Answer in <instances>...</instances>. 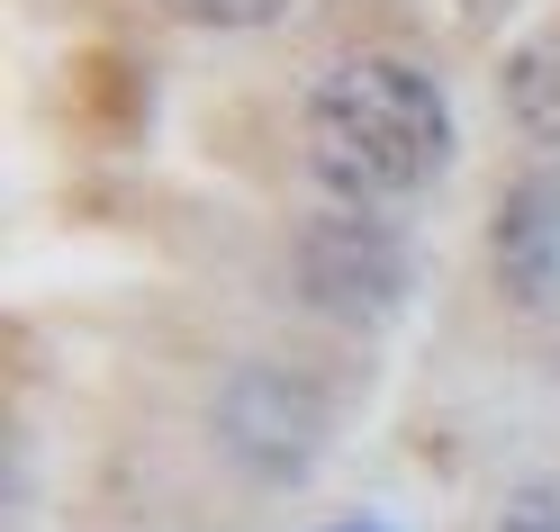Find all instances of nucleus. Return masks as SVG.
Returning <instances> with one entry per match:
<instances>
[{
    "instance_id": "obj_1",
    "label": "nucleus",
    "mask_w": 560,
    "mask_h": 532,
    "mask_svg": "<svg viewBox=\"0 0 560 532\" xmlns=\"http://www.w3.org/2000/svg\"><path fill=\"white\" fill-rule=\"evenodd\" d=\"M452 163V99L407 55H343L307 91V172L343 208L416 199Z\"/></svg>"
},
{
    "instance_id": "obj_2",
    "label": "nucleus",
    "mask_w": 560,
    "mask_h": 532,
    "mask_svg": "<svg viewBox=\"0 0 560 532\" xmlns=\"http://www.w3.org/2000/svg\"><path fill=\"white\" fill-rule=\"evenodd\" d=\"M299 289L343 326H371L407 298V244L380 226V208H335L299 235Z\"/></svg>"
},
{
    "instance_id": "obj_3",
    "label": "nucleus",
    "mask_w": 560,
    "mask_h": 532,
    "mask_svg": "<svg viewBox=\"0 0 560 532\" xmlns=\"http://www.w3.org/2000/svg\"><path fill=\"white\" fill-rule=\"evenodd\" d=\"M317 398L290 379V370H235L218 388V442L235 451V470H254L262 487H290L307 478L317 460Z\"/></svg>"
},
{
    "instance_id": "obj_4",
    "label": "nucleus",
    "mask_w": 560,
    "mask_h": 532,
    "mask_svg": "<svg viewBox=\"0 0 560 532\" xmlns=\"http://www.w3.org/2000/svg\"><path fill=\"white\" fill-rule=\"evenodd\" d=\"M498 280L515 298H551L560 289V181L524 172L498 199Z\"/></svg>"
},
{
    "instance_id": "obj_5",
    "label": "nucleus",
    "mask_w": 560,
    "mask_h": 532,
    "mask_svg": "<svg viewBox=\"0 0 560 532\" xmlns=\"http://www.w3.org/2000/svg\"><path fill=\"white\" fill-rule=\"evenodd\" d=\"M498 99H506L515 135H534V145H560V19H551V27H534V37L506 55Z\"/></svg>"
},
{
    "instance_id": "obj_6",
    "label": "nucleus",
    "mask_w": 560,
    "mask_h": 532,
    "mask_svg": "<svg viewBox=\"0 0 560 532\" xmlns=\"http://www.w3.org/2000/svg\"><path fill=\"white\" fill-rule=\"evenodd\" d=\"M182 27H208V37H244V27H271L290 0H163Z\"/></svg>"
},
{
    "instance_id": "obj_7",
    "label": "nucleus",
    "mask_w": 560,
    "mask_h": 532,
    "mask_svg": "<svg viewBox=\"0 0 560 532\" xmlns=\"http://www.w3.org/2000/svg\"><path fill=\"white\" fill-rule=\"evenodd\" d=\"M498 532H560V470L534 478V487H515L506 515H498Z\"/></svg>"
},
{
    "instance_id": "obj_8",
    "label": "nucleus",
    "mask_w": 560,
    "mask_h": 532,
    "mask_svg": "<svg viewBox=\"0 0 560 532\" xmlns=\"http://www.w3.org/2000/svg\"><path fill=\"white\" fill-rule=\"evenodd\" d=\"M335 532H371V523H335Z\"/></svg>"
}]
</instances>
